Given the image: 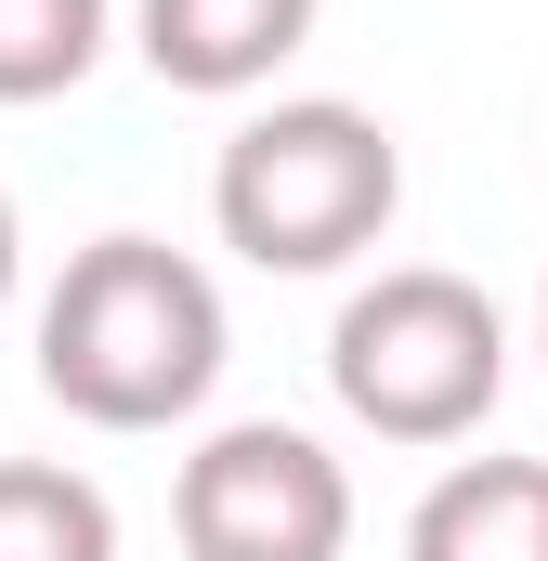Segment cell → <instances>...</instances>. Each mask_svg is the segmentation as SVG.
<instances>
[{"mask_svg":"<svg viewBox=\"0 0 548 561\" xmlns=\"http://www.w3.org/2000/svg\"><path fill=\"white\" fill-rule=\"evenodd\" d=\"M39 392L92 431H170L222 392V287L157 236H92L39 300Z\"/></svg>","mask_w":548,"mask_h":561,"instance_id":"6da1fadb","label":"cell"},{"mask_svg":"<svg viewBox=\"0 0 548 561\" xmlns=\"http://www.w3.org/2000/svg\"><path fill=\"white\" fill-rule=\"evenodd\" d=\"M392 209H406V144L366 105H340V92L262 105L222 144V170H209V222L262 275H340V262H366L392 236Z\"/></svg>","mask_w":548,"mask_h":561,"instance_id":"7a4b0ae2","label":"cell"},{"mask_svg":"<svg viewBox=\"0 0 548 561\" xmlns=\"http://www.w3.org/2000/svg\"><path fill=\"white\" fill-rule=\"evenodd\" d=\"M327 392L379 444H470L510 392V313L444 262H392V275H366L340 300Z\"/></svg>","mask_w":548,"mask_h":561,"instance_id":"3957f363","label":"cell"},{"mask_svg":"<svg viewBox=\"0 0 548 561\" xmlns=\"http://www.w3.org/2000/svg\"><path fill=\"white\" fill-rule=\"evenodd\" d=\"M183 561H340L353 549V470L287 419H222L170 483Z\"/></svg>","mask_w":548,"mask_h":561,"instance_id":"277c9868","label":"cell"},{"mask_svg":"<svg viewBox=\"0 0 548 561\" xmlns=\"http://www.w3.org/2000/svg\"><path fill=\"white\" fill-rule=\"evenodd\" d=\"M313 13H327V0H132V53L170 92L236 105V92H262L274 66L313 39Z\"/></svg>","mask_w":548,"mask_h":561,"instance_id":"5b68a950","label":"cell"},{"mask_svg":"<svg viewBox=\"0 0 548 561\" xmlns=\"http://www.w3.org/2000/svg\"><path fill=\"white\" fill-rule=\"evenodd\" d=\"M406 561H548V457H457L418 496Z\"/></svg>","mask_w":548,"mask_h":561,"instance_id":"8992f818","label":"cell"},{"mask_svg":"<svg viewBox=\"0 0 548 561\" xmlns=\"http://www.w3.org/2000/svg\"><path fill=\"white\" fill-rule=\"evenodd\" d=\"M0 561H118V510L66 457H0Z\"/></svg>","mask_w":548,"mask_h":561,"instance_id":"52a82bcc","label":"cell"},{"mask_svg":"<svg viewBox=\"0 0 548 561\" xmlns=\"http://www.w3.org/2000/svg\"><path fill=\"white\" fill-rule=\"evenodd\" d=\"M118 0H0V105H53L105 66Z\"/></svg>","mask_w":548,"mask_h":561,"instance_id":"ba28073f","label":"cell"},{"mask_svg":"<svg viewBox=\"0 0 548 561\" xmlns=\"http://www.w3.org/2000/svg\"><path fill=\"white\" fill-rule=\"evenodd\" d=\"M13 275H26V236H13V196H0V300H13Z\"/></svg>","mask_w":548,"mask_h":561,"instance_id":"9c48e42d","label":"cell"},{"mask_svg":"<svg viewBox=\"0 0 548 561\" xmlns=\"http://www.w3.org/2000/svg\"><path fill=\"white\" fill-rule=\"evenodd\" d=\"M536 353H548V300H536Z\"/></svg>","mask_w":548,"mask_h":561,"instance_id":"30bf717a","label":"cell"}]
</instances>
